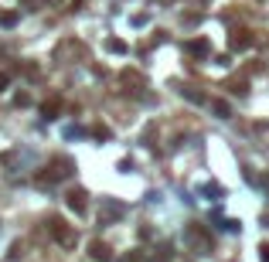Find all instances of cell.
Segmentation results:
<instances>
[{"mask_svg":"<svg viewBox=\"0 0 269 262\" xmlns=\"http://www.w3.org/2000/svg\"><path fill=\"white\" fill-rule=\"evenodd\" d=\"M228 48H232V51H246V48H252V35H249V31H232Z\"/></svg>","mask_w":269,"mask_h":262,"instance_id":"6da1fadb","label":"cell"},{"mask_svg":"<svg viewBox=\"0 0 269 262\" xmlns=\"http://www.w3.org/2000/svg\"><path fill=\"white\" fill-rule=\"evenodd\" d=\"M106 48H109V51H116V55H123V51H126V45L119 41V38H109V41H106Z\"/></svg>","mask_w":269,"mask_h":262,"instance_id":"52a82bcc","label":"cell"},{"mask_svg":"<svg viewBox=\"0 0 269 262\" xmlns=\"http://www.w3.org/2000/svg\"><path fill=\"white\" fill-rule=\"evenodd\" d=\"M7 85H11V75H7V72H0V92L7 89Z\"/></svg>","mask_w":269,"mask_h":262,"instance_id":"30bf717a","label":"cell"},{"mask_svg":"<svg viewBox=\"0 0 269 262\" xmlns=\"http://www.w3.org/2000/svg\"><path fill=\"white\" fill-rule=\"evenodd\" d=\"M51 235H55L62 245H75V232H68L62 221H51Z\"/></svg>","mask_w":269,"mask_h":262,"instance_id":"7a4b0ae2","label":"cell"},{"mask_svg":"<svg viewBox=\"0 0 269 262\" xmlns=\"http://www.w3.org/2000/svg\"><path fill=\"white\" fill-rule=\"evenodd\" d=\"M0 24H4V27H14V24H17V14H0Z\"/></svg>","mask_w":269,"mask_h":262,"instance_id":"9c48e42d","label":"cell"},{"mask_svg":"<svg viewBox=\"0 0 269 262\" xmlns=\"http://www.w3.org/2000/svg\"><path fill=\"white\" fill-rule=\"evenodd\" d=\"M58 109H62V103H58V99H51V103H45V106H41V116H45V119H55V116H58Z\"/></svg>","mask_w":269,"mask_h":262,"instance_id":"8992f818","label":"cell"},{"mask_svg":"<svg viewBox=\"0 0 269 262\" xmlns=\"http://www.w3.org/2000/svg\"><path fill=\"white\" fill-rule=\"evenodd\" d=\"M184 51H188V55H194V58H204L212 48H208V41H188V45H184Z\"/></svg>","mask_w":269,"mask_h":262,"instance_id":"277c9868","label":"cell"},{"mask_svg":"<svg viewBox=\"0 0 269 262\" xmlns=\"http://www.w3.org/2000/svg\"><path fill=\"white\" fill-rule=\"evenodd\" d=\"M212 109H215L218 116H222V119L228 116V106H225V103H218V99H212Z\"/></svg>","mask_w":269,"mask_h":262,"instance_id":"ba28073f","label":"cell"},{"mask_svg":"<svg viewBox=\"0 0 269 262\" xmlns=\"http://www.w3.org/2000/svg\"><path fill=\"white\" fill-rule=\"evenodd\" d=\"M89 255L96 262H109V249H106L102 242H92V245H89Z\"/></svg>","mask_w":269,"mask_h":262,"instance_id":"5b68a950","label":"cell"},{"mask_svg":"<svg viewBox=\"0 0 269 262\" xmlns=\"http://www.w3.org/2000/svg\"><path fill=\"white\" fill-rule=\"evenodd\" d=\"M68 208L75 211V215H85V191H68Z\"/></svg>","mask_w":269,"mask_h":262,"instance_id":"3957f363","label":"cell"},{"mask_svg":"<svg viewBox=\"0 0 269 262\" xmlns=\"http://www.w3.org/2000/svg\"><path fill=\"white\" fill-rule=\"evenodd\" d=\"M259 252H262L259 259H262V262H269V245H262V249H259Z\"/></svg>","mask_w":269,"mask_h":262,"instance_id":"8fae6325","label":"cell"},{"mask_svg":"<svg viewBox=\"0 0 269 262\" xmlns=\"http://www.w3.org/2000/svg\"><path fill=\"white\" fill-rule=\"evenodd\" d=\"M266 184H269V181H266Z\"/></svg>","mask_w":269,"mask_h":262,"instance_id":"7c38bea8","label":"cell"}]
</instances>
